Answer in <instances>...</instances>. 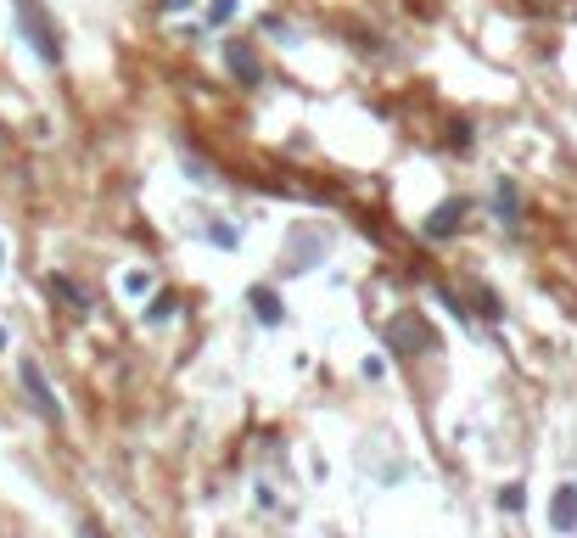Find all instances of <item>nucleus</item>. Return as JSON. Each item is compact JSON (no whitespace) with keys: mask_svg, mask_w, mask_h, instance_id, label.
I'll list each match as a JSON object with an SVG mask.
<instances>
[{"mask_svg":"<svg viewBox=\"0 0 577 538\" xmlns=\"http://www.w3.org/2000/svg\"><path fill=\"white\" fill-rule=\"evenodd\" d=\"M17 29H23V40L40 51V62L57 68L62 62V34H57V23H51V12H45L40 0H17Z\"/></svg>","mask_w":577,"mask_h":538,"instance_id":"f257e3e1","label":"nucleus"},{"mask_svg":"<svg viewBox=\"0 0 577 538\" xmlns=\"http://www.w3.org/2000/svg\"><path fill=\"white\" fill-rule=\"evenodd\" d=\"M17 382H23V393H29V404H34L40 421L62 426V404H57V393H51V382H45L40 359H23V365H17Z\"/></svg>","mask_w":577,"mask_h":538,"instance_id":"f03ea898","label":"nucleus"},{"mask_svg":"<svg viewBox=\"0 0 577 538\" xmlns=\"http://www.w3.org/2000/svg\"><path fill=\"white\" fill-rule=\"evenodd\" d=\"M225 68L241 90H264V62H258L253 40H225Z\"/></svg>","mask_w":577,"mask_h":538,"instance_id":"7ed1b4c3","label":"nucleus"},{"mask_svg":"<svg viewBox=\"0 0 577 538\" xmlns=\"http://www.w3.org/2000/svg\"><path fill=\"white\" fill-rule=\"evenodd\" d=\"M325 253H331V236H325V230H292V241H286V269H292V275L320 269Z\"/></svg>","mask_w":577,"mask_h":538,"instance_id":"20e7f679","label":"nucleus"},{"mask_svg":"<svg viewBox=\"0 0 577 538\" xmlns=\"http://www.w3.org/2000/svg\"><path fill=\"white\" fill-rule=\"evenodd\" d=\"M387 342H393V354H421V348H432V326H426L421 314H393V326H387Z\"/></svg>","mask_w":577,"mask_h":538,"instance_id":"39448f33","label":"nucleus"},{"mask_svg":"<svg viewBox=\"0 0 577 538\" xmlns=\"http://www.w3.org/2000/svg\"><path fill=\"white\" fill-rule=\"evenodd\" d=\"M465 213H471V197H449L443 208H432V213H426L421 236H426V241H449L454 230H460V219H465Z\"/></svg>","mask_w":577,"mask_h":538,"instance_id":"423d86ee","label":"nucleus"},{"mask_svg":"<svg viewBox=\"0 0 577 538\" xmlns=\"http://www.w3.org/2000/svg\"><path fill=\"white\" fill-rule=\"evenodd\" d=\"M549 527H555V538L577 533V482H561V488L549 494Z\"/></svg>","mask_w":577,"mask_h":538,"instance_id":"0eeeda50","label":"nucleus"},{"mask_svg":"<svg viewBox=\"0 0 577 538\" xmlns=\"http://www.w3.org/2000/svg\"><path fill=\"white\" fill-rule=\"evenodd\" d=\"M247 303H253V314H258V326H281L286 320V303H281V292H275V286H253V292H247Z\"/></svg>","mask_w":577,"mask_h":538,"instance_id":"6e6552de","label":"nucleus"},{"mask_svg":"<svg viewBox=\"0 0 577 538\" xmlns=\"http://www.w3.org/2000/svg\"><path fill=\"white\" fill-rule=\"evenodd\" d=\"M493 213H499V225H516V219H521V191H516V180H499V185H493Z\"/></svg>","mask_w":577,"mask_h":538,"instance_id":"1a4fd4ad","label":"nucleus"},{"mask_svg":"<svg viewBox=\"0 0 577 538\" xmlns=\"http://www.w3.org/2000/svg\"><path fill=\"white\" fill-rule=\"evenodd\" d=\"M51 292H57V298L68 303L73 314H90V303H96V298H90V286L68 281V275H51Z\"/></svg>","mask_w":577,"mask_h":538,"instance_id":"9d476101","label":"nucleus"},{"mask_svg":"<svg viewBox=\"0 0 577 538\" xmlns=\"http://www.w3.org/2000/svg\"><path fill=\"white\" fill-rule=\"evenodd\" d=\"M180 292H157L152 303H146V326H169V320H180Z\"/></svg>","mask_w":577,"mask_h":538,"instance_id":"9b49d317","label":"nucleus"},{"mask_svg":"<svg viewBox=\"0 0 577 538\" xmlns=\"http://www.w3.org/2000/svg\"><path fill=\"white\" fill-rule=\"evenodd\" d=\"M499 510H505V516H521V510H527V488H521V482H505V488H499Z\"/></svg>","mask_w":577,"mask_h":538,"instance_id":"f8f14e48","label":"nucleus"},{"mask_svg":"<svg viewBox=\"0 0 577 538\" xmlns=\"http://www.w3.org/2000/svg\"><path fill=\"white\" fill-rule=\"evenodd\" d=\"M236 23V0H208V29H225Z\"/></svg>","mask_w":577,"mask_h":538,"instance_id":"ddd939ff","label":"nucleus"},{"mask_svg":"<svg viewBox=\"0 0 577 538\" xmlns=\"http://www.w3.org/2000/svg\"><path fill=\"white\" fill-rule=\"evenodd\" d=\"M449 146H454V152H471V124H465V118H454V124H449Z\"/></svg>","mask_w":577,"mask_h":538,"instance_id":"4468645a","label":"nucleus"},{"mask_svg":"<svg viewBox=\"0 0 577 538\" xmlns=\"http://www.w3.org/2000/svg\"><path fill=\"white\" fill-rule=\"evenodd\" d=\"M208 241H219V247H225V253H230V247H236L241 236H236V230L225 225V219H213V225H208Z\"/></svg>","mask_w":577,"mask_h":538,"instance_id":"2eb2a0df","label":"nucleus"},{"mask_svg":"<svg viewBox=\"0 0 577 538\" xmlns=\"http://www.w3.org/2000/svg\"><path fill=\"white\" fill-rule=\"evenodd\" d=\"M79 538H107V533H101V522H79Z\"/></svg>","mask_w":577,"mask_h":538,"instance_id":"dca6fc26","label":"nucleus"},{"mask_svg":"<svg viewBox=\"0 0 577 538\" xmlns=\"http://www.w3.org/2000/svg\"><path fill=\"white\" fill-rule=\"evenodd\" d=\"M163 12H191V0H157Z\"/></svg>","mask_w":577,"mask_h":538,"instance_id":"f3484780","label":"nucleus"},{"mask_svg":"<svg viewBox=\"0 0 577 538\" xmlns=\"http://www.w3.org/2000/svg\"><path fill=\"white\" fill-rule=\"evenodd\" d=\"M533 6H538V12H549V6H555V0H533Z\"/></svg>","mask_w":577,"mask_h":538,"instance_id":"a211bd4d","label":"nucleus"},{"mask_svg":"<svg viewBox=\"0 0 577 538\" xmlns=\"http://www.w3.org/2000/svg\"><path fill=\"white\" fill-rule=\"evenodd\" d=\"M0 348H6V331H0Z\"/></svg>","mask_w":577,"mask_h":538,"instance_id":"6ab92c4d","label":"nucleus"},{"mask_svg":"<svg viewBox=\"0 0 577 538\" xmlns=\"http://www.w3.org/2000/svg\"><path fill=\"white\" fill-rule=\"evenodd\" d=\"M0 264H6V247H0Z\"/></svg>","mask_w":577,"mask_h":538,"instance_id":"aec40b11","label":"nucleus"}]
</instances>
